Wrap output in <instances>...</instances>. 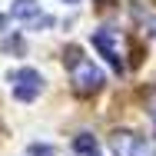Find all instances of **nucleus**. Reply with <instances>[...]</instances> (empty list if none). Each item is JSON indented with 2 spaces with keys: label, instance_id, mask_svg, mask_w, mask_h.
<instances>
[{
  "label": "nucleus",
  "instance_id": "nucleus-1",
  "mask_svg": "<svg viewBox=\"0 0 156 156\" xmlns=\"http://www.w3.org/2000/svg\"><path fill=\"white\" fill-rule=\"evenodd\" d=\"M70 80H73V90L76 93H96L103 87V70L96 66L93 60L80 57L76 50H70Z\"/></svg>",
  "mask_w": 156,
  "mask_h": 156
},
{
  "label": "nucleus",
  "instance_id": "nucleus-2",
  "mask_svg": "<svg viewBox=\"0 0 156 156\" xmlns=\"http://www.w3.org/2000/svg\"><path fill=\"white\" fill-rule=\"evenodd\" d=\"M110 150L113 156H156V146L133 129H116L110 136Z\"/></svg>",
  "mask_w": 156,
  "mask_h": 156
},
{
  "label": "nucleus",
  "instance_id": "nucleus-3",
  "mask_svg": "<svg viewBox=\"0 0 156 156\" xmlns=\"http://www.w3.org/2000/svg\"><path fill=\"white\" fill-rule=\"evenodd\" d=\"M10 90H13V96H17L20 103H30V100H37L40 90H43V76H40L33 66H20V70L10 73Z\"/></svg>",
  "mask_w": 156,
  "mask_h": 156
},
{
  "label": "nucleus",
  "instance_id": "nucleus-4",
  "mask_svg": "<svg viewBox=\"0 0 156 156\" xmlns=\"http://www.w3.org/2000/svg\"><path fill=\"white\" fill-rule=\"evenodd\" d=\"M90 40H93V47H96V50H100V53H103L110 63H113L116 70H123V47H120V30H106V27H103V30H93V37H90Z\"/></svg>",
  "mask_w": 156,
  "mask_h": 156
},
{
  "label": "nucleus",
  "instance_id": "nucleus-5",
  "mask_svg": "<svg viewBox=\"0 0 156 156\" xmlns=\"http://www.w3.org/2000/svg\"><path fill=\"white\" fill-rule=\"evenodd\" d=\"M10 17L23 20V23H30V27H50V23H53L47 13H40V3H37V0H13Z\"/></svg>",
  "mask_w": 156,
  "mask_h": 156
},
{
  "label": "nucleus",
  "instance_id": "nucleus-6",
  "mask_svg": "<svg viewBox=\"0 0 156 156\" xmlns=\"http://www.w3.org/2000/svg\"><path fill=\"white\" fill-rule=\"evenodd\" d=\"M73 150H76V153H83V156H100V153H96V143H93V136H87V133H83V136H76Z\"/></svg>",
  "mask_w": 156,
  "mask_h": 156
},
{
  "label": "nucleus",
  "instance_id": "nucleus-7",
  "mask_svg": "<svg viewBox=\"0 0 156 156\" xmlns=\"http://www.w3.org/2000/svg\"><path fill=\"white\" fill-rule=\"evenodd\" d=\"M30 153H33V156H57L50 146H30Z\"/></svg>",
  "mask_w": 156,
  "mask_h": 156
},
{
  "label": "nucleus",
  "instance_id": "nucleus-8",
  "mask_svg": "<svg viewBox=\"0 0 156 156\" xmlns=\"http://www.w3.org/2000/svg\"><path fill=\"white\" fill-rule=\"evenodd\" d=\"M3 27H7V13H0V30H3Z\"/></svg>",
  "mask_w": 156,
  "mask_h": 156
},
{
  "label": "nucleus",
  "instance_id": "nucleus-9",
  "mask_svg": "<svg viewBox=\"0 0 156 156\" xmlns=\"http://www.w3.org/2000/svg\"><path fill=\"white\" fill-rule=\"evenodd\" d=\"M70 3H76V0H70Z\"/></svg>",
  "mask_w": 156,
  "mask_h": 156
}]
</instances>
